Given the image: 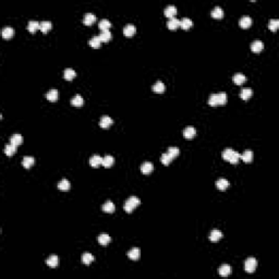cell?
<instances>
[{
	"mask_svg": "<svg viewBox=\"0 0 279 279\" xmlns=\"http://www.w3.org/2000/svg\"><path fill=\"white\" fill-rule=\"evenodd\" d=\"M140 203H141L140 198H138L136 196H131V198H129L127 201H125L123 209H125L127 213H132V210L135 208V207L139 206Z\"/></svg>",
	"mask_w": 279,
	"mask_h": 279,
	"instance_id": "1",
	"label": "cell"
},
{
	"mask_svg": "<svg viewBox=\"0 0 279 279\" xmlns=\"http://www.w3.org/2000/svg\"><path fill=\"white\" fill-rule=\"evenodd\" d=\"M256 266H257V262H256V260L253 257L247 258L244 263V269H245V272L249 274L254 273L256 269Z\"/></svg>",
	"mask_w": 279,
	"mask_h": 279,
	"instance_id": "2",
	"label": "cell"
},
{
	"mask_svg": "<svg viewBox=\"0 0 279 279\" xmlns=\"http://www.w3.org/2000/svg\"><path fill=\"white\" fill-rule=\"evenodd\" d=\"M112 123H114V120H112V119L110 118V117H108V116L101 117L100 121H99V125H100L103 129H108V128H109Z\"/></svg>",
	"mask_w": 279,
	"mask_h": 279,
	"instance_id": "3",
	"label": "cell"
},
{
	"mask_svg": "<svg viewBox=\"0 0 279 279\" xmlns=\"http://www.w3.org/2000/svg\"><path fill=\"white\" fill-rule=\"evenodd\" d=\"M135 32H136V28L133 24H128V25H125V28H123V34H125V36H127V37L133 36V35L135 34Z\"/></svg>",
	"mask_w": 279,
	"mask_h": 279,
	"instance_id": "4",
	"label": "cell"
},
{
	"mask_svg": "<svg viewBox=\"0 0 279 279\" xmlns=\"http://www.w3.org/2000/svg\"><path fill=\"white\" fill-rule=\"evenodd\" d=\"M103 164V158L98 155H94V156L91 157L90 159V165L92 166L93 168H97Z\"/></svg>",
	"mask_w": 279,
	"mask_h": 279,
	"instance_id": "5",
	"label": "cell"
},
{
	"mask_svg": "<svg viewBox=\"0 0 279 279\" xmlns=\"http://www.w3.org/2000/svg\"><path fill=\"white\" fill-rule=\"evenodd\" d=\"M239 24H240V26L242 28H249L252 24V19L249 17V15H244V17H242L240 19Z\"/></svg>",
	"mask_w": 279,
	"mask_h": 279,
	"instance_id": "6",
	"label": "cell"
},
{
	"mask_svg": "<svg viewBox=\"0 0 279 279\" xmlns=\"http://www.w3.org/2000/svg\"><path fill=\"white\" fill-rule=\"evenodd\" d=\"M140 255H141V252H140V249H138V247H133V249H131L128 252V257L132 261H138L140 258Z\"/></svg>",
	"mask_w": 279,
	"mask_h": 279,
	"instance_id": "7",
	"label": "cell"
},
{
	"mask_svg": "<svg viewBox=\"0 0 279 279\" xmlns=\"http://www.w3.org/2000/svg\"><path fill=\"white\" fill-rule=\"evenodd\" d=\"M95 21H96V17L91 12L86 13L83 17V23L85 24V25H92V24L95 23Z\"/></svg>",
	"mask_w": 279,
	"mask_h": 279,
	"instance_id": "8",
	"label": "cell"
},
{
	"mask_svg": "<svg viewBox=\"0 0 279 279\" xmlns=\"http://www.w3.org/2000/svg\"><path fill=\"white\" fill-rule=\"evenodd\" d=\"M264 49V43L261 41H255L251 44V50L253 52H260Z\"/></svg>",
	"mask_w": 279,
	"mask_h": 279,
	"instance_id": "9",
	"label": "cell"
},
{
	"mask_svg": "<svg viewBox=\"0 0 279 279\" xmlns=\"http://www.w3.org/2000/svg\"><path fill=\"white\" fill-rule=\"evenodd\" d=\"M195 134H196V130L194 129L193 127H188L183 130V136L188 140L193 139L194 136H195Z\"/></svg>",
	"mask_w": 279,
	"mask_h": 279,
	"instance_id": "10",
	"label": "cell"
},
{
	"mask_svg": "<svg viewBox=\"0 0 279 279\" xmlns=\"http://www.w3.org/2000/svg\"><path fill=\"white\" fill-rule=\"evenodd\" d=\"M1 35H2L3 38L9 39V38H11L13 35H14V30H13L12 27H10V26H6V27L2 28Z\"/></svg>",
	"mask_w": 279,
	"mask_h": 279,
	"instance_id": "11",
	"label": "cell"
},
{
	"mask_svg": "<svg viewBox=\"0 0 279 279\" xmlns=\"http://www.w3.org/2000/svg\"><path fill=\"white\" fill-rule=\"evenodd\" d=\"M216 187L218 190H221V191H223V190H226L228 187H229V181L227 180V179H218V180L216 181Z\"/></svg>",
	"mask_w": 279,
	"mask_h": 279,
	"instance_id": "12",
	"label": "cell"
},
{
	"mask_svg": "<svg viewBox=\"0 0 279 279\" xmlns=\"http://www.w3.org/2000/svg\"><path fill=\"white\" fill-rule=\"evenodd\" d=\"M218 273H219V275H220L221 277H228V276L231 274V267H230L229 265H227V264L223 265V266L218 269Z\"/></svg>",
	"mask_w": 279,
	"mask_h": 279,
	"instance_id": "13",
	"label": "cell"
},
{
	"mask_svg": "<svg viewBox=\"0 0 279 279\" xmlns=\"http://www.w3.org/2000/svg\"><path fill=\"white\" fill-rule=\"evenodd\" d=\"M221 238H223V233H221V231H219V230H217V229L213 230L209 234V240L212 241V242H217V241H219Z\"/></svg>",
	"mask_w": 279,
	"mask_h": 279,
	"instance_id": "14",
	"label": "cell"
},
{
	"mask_svg": "<svg viewBox=\"0 0 279 279\" xmlns=\"http://www.w3.org/2000/svg\"><path fill=\"white\" fill-rule=\"evenodd\" d=\"M153 169H154V166H153V164L149 163V161H146V163H144L143 165L141 166V171L143 172L144 174H149L150 172L153 171Z\"/></svg>",
	"mask_w": 279,
	"mask_h": 279,
	"instance_id": "15",
	"label": "cell"
},
{
	"mask_svg": "<svg viewBox=\"0 0 279 279\" xmlns=\"http://www.w3.org/2000/svg\"><path fill=\"white\" fill-rule=\"evenodd\" d=\"M10 143L12 144V145H14V146H19V145H21L22 143H23V138H22V135L21 134H13L12 136H11V139H10Z\"/></svg>",
	"mask_w": 279,
	"mask_h": 279,
	"instance_id": "16",
	"label": "cell"
},
{
	"mask_svg": "<svg viewBox=\"0 0 279 279\" xmlns=\"http://www.w3.org/2000/svg\"><path fill=\"white\" fill-rule=\"evenodd\" d=\"M164 13H165V15L167 17H170V19H172V17H174V15L177 14V8L174 6H168V7H166L165 11H164Z\"/></svg>",
	"mask_w": 279,
	"mask_h": 279,
	"instance_id": "17",
	"label": "cell"
},
{
	"mask_svg": "<svg viewBox=\"0 0 279 279\" xmlns=\"http://www.w3.org/2000/svg\"><path fill=\"white\" fill-rule=\"evenodd\" d=\"M27 30L31 33H35L37 30H41V23L37 21H30L27 24Z\"/></svg>",
	"mask_w": 279,
	"mask_h": 279,
	"instance_id": "18",
	"label": "cell"
},
{
	"mask_svg": "<svg viewBox=\"0 0 279 279\" xmlns=\"http://www.w3.org/2000/svg\"><path fill=\"white\" fill-rule=\"evenodd\" d=\"M210 14H212V17H214V19L220 20V19H223V11L220 7H215V8L213 9Z\"/></svg>",
	"mask_w": 279,
	"mask_h": 279,
	"instance_id": "19",
	"label": "cell"
},
{
	"mask_svg": "<svg viewBox=\"0 0 279 279\" xmlns=\"http://www.w3.org/2000/svg\"><path fill=\"white\" fill-rule=\"evenodd\" d=\"M46 264H47L49 267H51V268H55V267H57V266H58V264H59L58 256H57V255H51L47 261H46Z\"/></svg>",
	"mask_w": 279,
	"mask_h": 279,
	"instance_id": "20",
	"label": "cell"
},
{
	"mask_svg": "<svg viewBox=\"0 0 279 279\" xmlns=\"http://www.w3.org/2000/svg\"><path fill=\"white\" fill-rule=\"evenodd\" d=\"M165 84L163 83L161 81H157L156 83L153 85V91L155 93H158V94H161V93L165 92Z\"/></svg>",
	"mask_w": 279,
	"mask_h": 279,
	"instance_id": "21",
	"label": "cell"
},
{
	"mask_svg": "<svg viewBox=\"0 0 279 279\" xmlns=\"http://www.w3.org/2000/svg\"><path fill=\"white\" fill-rule=\"evenodd\" d=\"M240 158H242V160L244 163H251L253 160V153H252V150L247 149L242 155H240Z\"/></svg>",
	"mask_w": 279,
	"mask_h": 279,
	"instance_id": "22",
	"label": "cell"
},
{
	"mask_svg": "<svg viewBox=\"0 0 279 279\" xmlns=\"http://www.w3.org/2000/svg\"><path fill=\"white\" fill-rule=\"evenodd\" d=\"M167 26L169 30H177L180 26V21L178 19H176V17H172V19H170L168 21Z\"/></svg>",
	"mask_w": 279,
	"mask_h": 279,
	"instance_id": "23",
	"label": "cell"
},
{
	"mask_svg": "<svg viewBox=\"0 0 279 279\" xmlns=\"http://www.w3.org/2000/svg\"><path fill=\"white\" fill-rule=\"evenodd\" d=\"M245 81H247V77H245V75L242 74V73H237V74L233 75V82L237 84V85H241V84H243Z\"/></svg>",
	"mask_w": 279,
	"mask_h": 279,
	"instance_id": "24",
	"label": "cell"
},
{
	"mask_svg": "<svg viewBox=\"0 0 279 279\" xmlns=\"http://www.w3.org/2000/svg\"><path fill=\"white\" fill-rule=\"evenodd\" d=\"M115 163V158L112 156H105L103 158V164H101V166H104L105 168H110L112 165H114Z\"/></svg>",
	"mask_w": 279,
	"mask_h": 279,
	"instance_id": "25",
	"label": "cell"
},
{
	"mask_svg": "<svg viewBox=\"0 0 279 279\" xmlns=\"http://www.w3.org/2000/svg\"><path fill=\"white\" fill-rule=\"evenodd\" d=\"M35 163V159L33 158V157L31 156H26L23 158V161H22V165H23L24 168H26V169H28V168H31L33 165H34Z\"/></svg>",
	"mask_w": 279,
	"mask_h": 279,
	"instance_id": "26",
	"label": "cell"
},
{
	"mask_svg": "<svg viewBox=\"0 0 279 279\" xmlns=\"http://www.w3.org/2000/svg\"><path fill=\"white\" fill-rule=\"evenodd\" d=\"M58 91L57 90H50L49 92L46 94V98L48 99L49 101H56L58 99Z\"/></svg>",
	"mask_w": 279,
	"mask_h": 279,
	"instance_id": "27",
	"label": "cell"
},
{
	"mask_svg": "<svg viewBox=\"0 0 279 279\" xmlns=\"http://www.w3.org/2000/svg\"><path fill=\"white\" fill-rule=\"evenodd\" d=\"M99 38H100L101 43H107V42H109L110 39H111V33H110V31H103V32L100 33V35H98Z\"/></svg>",
	"mask_w": 279,
	"mask_h": 279,
	"instance_id": "28",
	"label": "cell"
},
{
	"mask_svg": "<svg viewBox=\"0 0 279 279\" xmlns=\"http://www.w3.org/2000/svg\"><path fill=\"white\" fill-rule=\"evenodd\" d=\"M83 98H82L81 95H75L74 97L72 98V100H71V104H72V106H74V107H82L83 106Z\"/></svg>",
	"mask_w": 279,
	"mask_h": 279,
	"instance_id": "29",
	"label": "cell"
},
{
	"mask_svg": "<svg viewBox=\"0 0 279 279\" xmlns=\"http://www.w3.org/2000/svg\"><path fill=\"white\" fill-rule=\"evenodd\" d=\"M15 152H17V146L12 145V144H8V145H6V147H4V154L7 155V156H12V155L15 154Z\"/></svg>",
	"mask_w": 279,
	"mask_h": 279,
	"instance_id": "30",
	"label": "cell"
},
{
	"mask_svg": "<svg viewBox=\"0 0 279 279\" xmlns=\"http://www.w3.org/2000/svg\"><path fill=\"white\" fill-rule=\"evenodd\" d=\"M191 26H193V22L189 17H184L180 21V27H182L183 30H189Z\"/></svg>",
	"mask_w": 279,
	"mask_h": 279,
	"instance_id": "31",
	"label": "cell"
},
{
	"mask_svg": "<svg viewBox=\"0 0 279 279\" xmlns=\"http://www.w3.org/2000/svg\"><path fill=\"white\" fill-rule=\"evenodd\" d=\"M227 99H228V97H227V94H226V93L221 92V93H218V94H217L218 106H223L226 103H227Z\"/></svg>",
	"mask_w": 279,
	"mask_h": 279,
	"instance_id": "32",
	"label": "cell"
},
{
	"mask_svg": "<svg viewBox=\"0 0 279 279\" xmlns=\"http://www.w3.org/2000/svg\"><path fill=\"white\" fill-rule=\"evenodd\" d=\"M52 28V24L50 21H43L41 23V31L44 33V34H46V33L48 32V31H50Z\"/></svg>",
	"mask_w": 279,
	"mask_h": 279,
	"instance_id": "33",
	"label": "cell"
},
{
	"mask_svg": "<svg viewBox=\"0 0 279 279\" xmlns=\"http://www.w3.org/2000/svg\"><path fill=\"white\" fill-rule=\"evenodd\" d=\"M58 189L61 191H68L70 189V182L67 179H62L61 181H59L58 183Z\"/></svg>",
	"mask_w": 279,
	"mask_h": 279,
	"instance_id": "34",
	"label": "cell"
},
{
	"mask_svg": "<svg viewBox=\"0 0 279 279\" xmlns=\"http://www.w3.org/2000/svg\"><path fill=\"white\" fill-rule=\"evenodd\" d=\"M75 75H76V73H75V71L73 69H66L65 73H63V76H65V79L67 81H72L75 77Z\"/></svg>",
	"mask_w": 279,
	"mask_h": 279,
	"instance_id": "35",
	"label": "cell"
},
{
	"mask_svg": "<svg viewBox=\"0 0 279 279\" xmlns=\"http://www.w3.org/2000/svg\"><path fill=\"white\" fill-rule=\"evenodd\" d=\"M110 241H111V238L106 233H103L98 237V242H99V244H101V245H107Z\"/></svg>",
	"mask_w": 279,
	"mask_h": 279,
	"instance_id": "36",
	"label": "cell"
},
{
	"mask_svg": "<svg viewBox=\"0 0 279 279\" xmlns=\"http://www.w3.org/2000/svg\"><path fill=\"white\" fill-rule=\"evenodd\" d=\"M93 261H94V256H93L91 253H84L83 255H82V262H83V264L90 265V264H92Z\"/></svg>",
	"mask_w": 279,
	"mask_h": 279,
	"instance_id": "37",
	"label": "cell"
},
{
	"mask_svg": "<svg viewBox=\"0 0 279 279\" xmlns=\"http://www.w3.org/2000/svg\"><path fill=\"white\" fill-rule=\"evenodd\" d=\"M252 94H253V92H252V90H250V88H244V90L241 91V94H240V97L243 99V100H247V99L251 98Z\"/></svg>",
	"mask_w": 279,
	"mask_h": 279,
	"instance_id": "38",
	"label": "cell"
},
{
	"mask_svg": "<svg viewBox=\"0 0 279 279\" xmlns=\"http://www.w3.org/2000/svg\"><path fill=\"white\" fill-rule=\"evenodd\" d=\"M100 44H101V41L99 38V36H94L90 39V46L93 48H99L100 47Z\"/></svg>",
	"mask_w": 279,
	"mask_h": 279,
	"instance_id": "39",
	"label": "cell"
},
{
	"mask_svg": "<svg viewBox=\"0 0 279 279\" xmlns=\"http://www.w3.org/2000/svg\"><path fill=\"white\" fill-rule=\"evenodd\" d=\"M110 26H111V23L106 19L101 20V21L98 23V27L101 30V32H103V31H108L110 28Z\"/></svg>",
	"mask_w": 279,
	"mask_h": 279,
	"instance_id": "40",
	"label": "cell"
},
{
	"mask_svg": "<svg viewBox=\"0 0 279 279\" xmlns=\"http://www.w3.org/2000/svg\"><path fill=\"white\" fill-rule=\"evenodd\" d=\"M115 209H116V206H115V204L111 202H106L105 204L103 205V210L105 213H114Z\"/></svg>",
	"mask_w": 279,
	"mask_h": 279,
	"instance_id": "41",
	"label": "cell"
},
{
	"mask_svg": "<svg viewBox=\"0 0 279 279\" xmlns=\"http://www.w3.org/2000/svg\"><path fill=\"white\" fill-rule=\"evenodd\" d=\"M278 26H279V21L278 20L273 19V20H271V21L268 22V28L271 31H273V32H276V31H277Z\"/></svg>",
	"mask_w": 279,
	"mask_h": 279,
	"instance_id": "42",
	"label": "cell"
},
{
	"mask_svg": "<svg viewBox=\"0 0 279 279\" xmlns=\"http://www.w3.org/2000/svg\"><path fill=\"white\" fill-rule=\"evenodd\" d=\"M179 153H180V150H179V148H177V147H169V148H168V152H167V154L169 155V156L171 157L172 159H174V158H176V157L178 156V155H179Z\"/></svg>",
	"mask_w": 279,
	"mask_h": 279,
	"instance_id": "43",
	"label": "cell"
},
{
	"mask_svg": "<svg viewBox=\"0 0 279 279\" xmlns=\"http://www.w3.org/2000/svg\"><path fill=\"white\" fill-rule=\"evenodd\" d=\"M208 105L210 107H217L218 101H217V94H212L208 98Z\"/></svg>",
	"mask_w": 279,
	"mask_h": 279,
	"instance_id": "44",
	"label": "cell"
},
{
	"mask_svg": "<svg viewBox=\"0 0 279 279\" xmlns=\"http://www.w3.org/2000/svg\"><path fill=\"white\" fill-rule=\"evenodd\" d=\"M233 153H234V150H233V149H231V148H227V149L223 150V158L225 159V160H228V161H229V159L231 158V156H232V155H233Z\"/></svg>",
	"mask_w": 279,
	"mask_h": 279,
	"instance_id": "45",
	"label": "cell"
},
{
	"mask_svg": "<svg viewBox=\"0 0 279 279\" xmlns=\"http://www.w3.org/2000/svg\"><path fill=\"white\" fill-rule=\"evenodd\" d=\"M171 160H172V158L169 156V155L167 154V153H166V154H163V155H161V157H160V161H161V163H163L165 166H168V165H169V164L171 163Z\"/></svg>",
	"mask_w": 279,
	"mask_h": 279,
	"instance_id": "46",
	"label": "cell"
},
{
	"mask_svg": "<svg viewBox=\"0 0 279 279\" xmlns=\"http://www.w3.org/2000/svg\"><path fill=\"white\" fill-rule=\"evenodd\" d=\"M239 159H240V154L238 152H234L233 155L231 156V158L229 159V163L232 164V165H236V164H238Z\"/></svg>",
	"mask_w": 279,
	"mask_h": 279,
	"instance_id": "47",
	"label": "cell"
}]
</instances>
